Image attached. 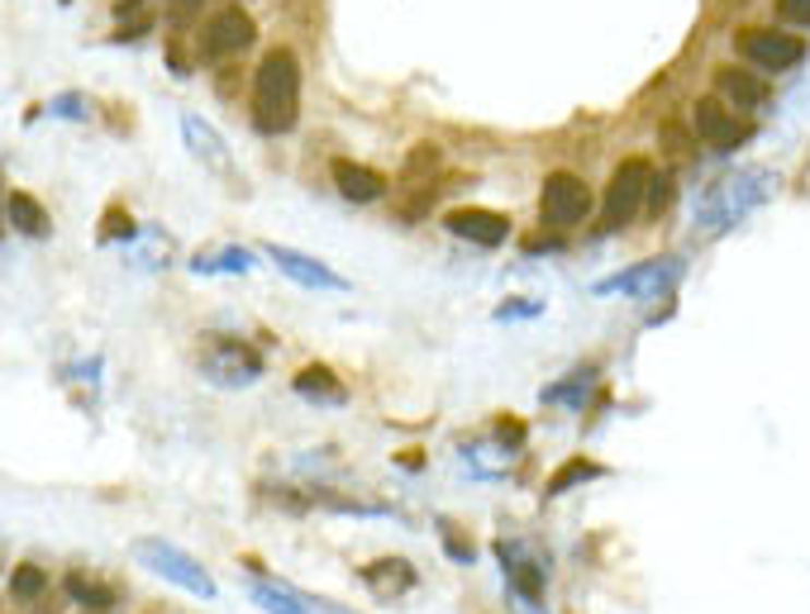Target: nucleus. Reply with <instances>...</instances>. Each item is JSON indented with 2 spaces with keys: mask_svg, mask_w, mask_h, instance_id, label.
<instances>
[{
  "mask_svg": "<svg viewBox=\"0 0 810 614\" xmlns=\"http://www.w3.org/2000/svg\"><path fill=\"white\" fill-rule=\"evenodd\" d=\"M439 539H443V553H449L453 562H463V567H467V562H477V547L463 539V529L453 525V519H439Z\"/></svg>",
  "mask_w": 810,
  "mask_h": 614,
  "instance_id": "obj_27",
  "label": "nucleus"
},
{
  "mask_svg": "<svg viewBox=\"0 0 810 614\" xmlns=\"http://www.w3.org/2000/svg\"><path fill=\"white\" fill-rule=\"evenodd\" d=\"M539 215L548 229H572L592 215V186L577 172H553L539 191Z\"/></svg>",
  "mask_w": 810,
  "mask_h": 614,
  "instance_id": "obj_8",
  "label": "nucleus"
},
{
  "mask_svg": "<svg viewBox=\"0 0 810 614\" xmlns=\"http://www.w3.org/2000/svg\"><path fill=\"white\" fill-rule=\"evenodd\" d=\"M648 177H653V167L644 158H624L616 167V177H610V186H606V201H600V229H606V233L624 229L639 210H644Z\"/></svg>",
  "mask_w": 810,
  "mask_h": 614,
  "instance_id": "obj_5",
  "label": "nucleus"
},
{
  "mask_svg": "<svg viewBox=\"0 0 810 614\" xmlns=\"http://www.w3.org/2000/svg\"><path fill=\"white\" fill-rule=\"evenodd\" d=\"M62 591H68L76 605H86V610H106V614H110V605H115V591H110V586L91 581V577H82V571H72V577L62 581Z\"/></svg>",
  "mask_w": 810,
  "mask_h": 614,
  "instance_id": "obj_25",
  "label": "nucleus"
},
{
  "mask_svg": "<svg viewBox=\"0 0 810 614\" xmlns=\"http://www.w3.org/2000/svg\"><path fill=\"white\" fill-rule=\"evenodd\" d=\"M691 129H696V139L711 143L715 153H735V148H743V143L753 139V124L739 120V115H729L720 100H711V96L691 106Z\"/></svg>",
  "mask_w": 810,
  "mask_h": 614,
  "instance_id": "obj_11",
  "label": "nucleus"
},
{
  "mask_svg": "<svg viewBox=\"0 0 810 614\" xmlns=\"http://www.w3.org/2000/svg\"><path fill=\"white\" fill-rule=\"evenodd\" d=\"M48 110H53L58 120H91V100L82 96V91H62V96H53Z\"/></svg>",
  "mask_w": 810,
  "mask_h": 614,
  "instance_id": "obj_29",
  "label": "nucleus"
},
{
  "mask_svg": "<svg viewBox=\"0 0 810 614\" xmlns=\"http://www.w3.org/2000/svg\"><path fill=\"white\" fill-rule=\"evenodd\" d=\"M300 115V58L286 44L267 48L253 72V129L263 139H282Z\"/></svg>",
  "mask_w": 810,
  "mask_h": 614,
  "instance_id": "obj_1",
  "label": "nucleus"
},
{
  "mask_svg": "<svg viewBox=\"0 0 810 614\" xmlns=\"http://www.w3.org/2000/svg\"><path fill=\"white\" fill-rule=\"evenodd\" d=\"M777 20L791 29H810V0H777Z\"/></svg>",
  "mask_w": 810,
  "mask_h": 614,
  "instance_id": "obj_32",
  "label": "nucleus"
},
{
  "mask_svg": "<svg viewBox=\"0 0 810 614\" xmlns=\"http://www.w3.org/2000/svg\"><path fill=\"white\" fill-rule=\"evenodd\" d=\"M5 219H10V229H15V233H24V239H38V243L53 233V215H48L44 201L29 195V191H10L5 195Z\"/></svg>",
  "mask_w": 810,
  "mask_h": 614,
  "instance_id": "obj_18",
  "label": "nucleus"
},
{
  "mask_svg": "<svg viewBox=\"0 0 810 614\" xmlns=\"http://www.w3.org/2000/svg\"><path fill=\"white\" fill-rule=\"evenodd\" d=\"M48 591V571L34 567V562H20L15 571H10V595L15 600H38Z\"/></svg>",
  "mask_w": 810,
  "mask_h": 614,
  "instance_id": "obj_26",
  "label": "nucleus"
},
{
  "mask_svg": "<svg viewBox=\"0 0 810 614\" xmlns=\"http://www.w3.org/2000/svg\"><path fill=\"white\" fill-rule=\"evenodd\" d=\"M263 253L282 267V277H291L296 286H306V291H348V277H338V272L324 267L320 257L296 253V248H286V243H267Z\"/></svg>",
  "mask_w": 810,
  "mask_h": 614,
  "instance_id": "obj_12",
  "label": "nucleus"
},
{
  "mask_svg": "<svg viewBox=\"0 0 810 614\" xmlns=\"http://www.w3.org/2000/svg\"><path fill=\"white\" fill-rule=\"evenodd\" d=\"M544 315V305H539V300H505V305L501 310H496V320H539Z\"/></svg>",
  "mask_w": 810,
  "mask_h": 614,
  "instance_id": "obj_33",
  "label": "nucleus"
},
{
  "mask_svg": "<svg viewBox=\"0 0 810 614\" xmlns=\"http://www.w3.org/2000/svg\"><path fill=\"white\" fill-rule=\"evenodd\" d=\"M248 595H253L258 610L267 614H310V595L291 591V586L272 581V577H248Z\"/></svg>",
  "mask_w": 810,
  "mask_h": 614,
  "instance_id": "obj_20",
  "label": "nucleus"
},
{
  "mask_svg": "<svg viewBox=\"0 0 810 614\" xmlns=\"http://www.w3.org/2000/svg\"><path fill=\"white\" fill-rule=\"evenodd\" d=\"M443 229L463 243H477V248H501L511 239V219L501 210H481V205H463V210H449L443 215Z\"/></svg>",
  "mask_w": 810,
  "mask_h": 614,
  "instance_id": "obj_13",
  "label": "nucleus"
},
{
  "mask_svg": "<svg viewBox=\"0 0 810 614\" xmlns=\"http://www.w3.org/2000/svg\"><path fill=\"white\" fill-rule=\"evenodd\" d=\"M773 186H777L773 172H735V177L715 181V186H705L701 205H696L701 229L720 233V229H729V225H739V219L749 215L758 201H767V191H773Z\"/></svg>",
  "mask_w": 810,
  "mask_h": 614,
  "instance_id": "obj_2",
  "label": "nucleus"
},
{
  "mask_svg": "<svg viewBox=\"0 0 810 614\" xmlns=\"http://www.w3.org/2000/svg\"><path fill=\"white\" fill-rule=\"evenodd\" d=\"M334 191L344 195V201H353V205H377L386 195V177L377 172V167L338 158L334 162Z\"/></svg>",
  "mask_w": 810,
  "mask_h": 614,
  "instance_id": "obj_14",
  "label": "nucleus"
},
{
  "mask_svg": "<svg viewBox=\"0 0 810 614\" xmlns=\"http://www.w3.org/2000/svg\"><path fill=\"white\" fill-rule=\"evenodd\" d=\"M253 38H258V24L243 5H219L215 15L201 24V53L205 58H234V53H243Z\"/></svg>",
  "mask_w": 810,
  "mask_h": 614,
  "instance_id": "obj_9",
  "label": "nucleus"
},
{
  "mask_svg": "<svg viewBox=\"0 0 810 614\" xmlns=\"http://www.w3.org/2000/svg\"><path fill=\"white\" fill-rule=\"evenodd\" d=\"M596 382H600V372L586 362V368H577V372H568L563 382L558 386H544V405H563V410H582L586 400H592V390H596Z\"/></svg>",
  "mask_w": 810,
  "mask_h": 614,
  "instance_id": "obj_21",
  "label": "nucleus"
},
{
  "mask_svg": "<svg viewBox=\"0 0 810 614\" xmlns=\"http://www.w3.org/2000/svg\"><path fill=\"white\" fill-rule=\"evenodd\" d=\"M191 5H195V0H181V10H191Z\"/></svg>",
  "mask_w": 810,
  "mask_h": 614,
  "instance_id": "obj_34",
  "label": "nucleus"
},
{
  "mask_svg": "<svg viewBox=\"0 0 810 614\" xmlns=\"http://www.w3.org/2000/svg\"><path fill=\"white\" fill-rule=\"evenodd\" d=\"M496 443H501V453H515L520 443H525V424H520L515 414H501V420H496Z\"/></svg>",
  "mask_w": 810,
  "mask_h": 614,
  "instance_id": "obj_31",
  "label": "nucleus"
},
{
  "mask_svg": "<svg viewBox=\"0 0 810 614\" xmlns=\"http://www.w3.org/2000/svg\"><path fill=\"white\" fill-rule=\"evenodd\" d=\"M415 581H420V577H415V567L405 557H377V562L362 567V586H368L372 595H382V600L405 595Z\"/></svg>",
  "mask_w": 810,
  "mask_h": 614,
  "instance_id": "obj_17",
  "label": "nucleus"
},
{
  "mask_svg": "<svg viewBox=\"0 0 810 614\" xmlns=\"http://www.w3.org/2000/svg\"><path fill=\"white\" fill-rule=\"evenodd\" d=\"M715 86H720V96L739 110H763L767 106V82L753 76L749 68H720L715 72Z\"/></svg>",
  "mask_w": 810,
  "mask_h": 614,
  "instance_id": "obj_19",
  "label": "nucleus"
},
{
  "mask_svg": "<svg viewBox=\"0 0 810 614\" xmlns=\"http://www.w3.org/2000/svg\"><path fill=\"white\" fill-rule=\"evenodd\" d=\"M596 477H606V467H600V462H592V457H568L563 472L548 477L544 495H548V501H558V495H568L572 486H586V481H596Z\"/></svg>",
  "mask_w": 810,
  "mask_h": 614,
  "instance_id": "obj_23",
  "label": "nucleus"
},
{
  "mask_svg": "<svg viewBox=\"0 0 810 614\" xmlns=\"http://www.w3.org/2000/svg\"><path fill=\"white\" fill-rule=\"evenodd\" d=\"M134 263L143 267V272H163L167 263H172V239H167V229H158V225H139V233L134 239Z\"/></svg>",
  "mask_w": 810,
  "mask_h": 614,
  "instance_id": "obj_22",
  "label": "nucleus"
},
{
  "mask_svg": "<svg viewBox=\"0 0 810 614\" xmlns=\"http://www.w3.org/2000/svg\"><path fill=\"white\" fill-rule=\"evenodd\" d=\"M129 553H134L148 571H158L163 581L181 586V591L195 595V600H215V595H219V586H215L211 571H205L191 553H181L177 543H167V539H139L134 547H129Z\"/></svg>",
  "mask_w": 810,
  "mask_h": 614,
  "instance_id": "obj_4",
  "label": "nucleus"
},
{
  "mask_svg": "<svg viewBox=\"0 0 810 614\" xmlns=\"http://www.w3.org/2000/svg\"><path fill=\"white\" fill-rule=\"evenodd\" d=\"M291 390L300 400L310 405H348V386L338 382L334 368H324V362H310V368H300L291 376Z\"/></svg>",
  "mask_w": 810,
  "mask_h": 614,
  "instance_id": "obj_16",
  "label": "nucleus"
},
{
  "mask_svg": "<svg viewBox=\"0 0 810 614\" xmlns=\"http://www.w3.org/2000/svg\"><path fill=\"white\" fill-rule=\"evenodd\" d=\"M134 233H139L134 219H129L120 205H110L106 219H100V243H120V239H134Z\"/></svg>",
  "mask_w": 810,
  "mask_h": 614,
  "instance_id": "obj_28",
  "label": "nucleus"
},
{
  "mask_svg": "<svg viewBox=\"0 0 810 614\" xmlns=\"http://www.w3.org/2000/svg\"><path fill=\"white\" fill-rule=\"evenodd\" d=\"M195 368H201V376H205L211 386L239 390V386H253L258 376H263V358H258V348L243 344V338L215 334V338H201Z\"/></svg>",
  "mask_w": 810,
  "mask_h": 614,
  "instance_id": "obj_3",
  "label": "nucleus"
},
{
  "mask_svg": "<svg viewBox=\"0 0 810 614\" xmlns=\"http://www.w3.org/2000/svg\"><path fill=\"white\" fill-rule=\"evenodd\" d=\"M668 201H672V172H653V177H648V201H644V210H648V215H663V210H668Z\"/></svg>",
  "mask_w": 810,
  "mask_h": 614,
  "instance_id": "obj_30",
  "label": "nucleus"
},
{
  "mask_svg": "<svg viewBox=\"0 0 810 614\" xmlns=\"http://www.w3.org/2000/svg\"><path fill=\"white\" fill-rule=\"evenodd\" d=\"M181 139H187V153L205 167V172H215V177H225V181L239 186V167H234L229 139L219 134L211 120H201V115H181Z\"/></svg>",
  "mask_w": 810,
  "mask_h": 614,
  "instance_id": "obj_10",
  "label": "nucleus"
},
{
  "mask_svg": "<svg viewBox=\"0 0 810 614\" xmlns=\"http://www.w3.org/2000/svg\"><path fill=\"white\" fill-rule=\"evenodd\" d=\"M735 53L758 72H787L796 62H806V38L782 34V29H739Z\"/></svg>",
  "mask_w": 810,
  "mask_h": 614,
  "instance_id": "obj_7",
  "label": "nucleus"
},
{
  "mask_svg": "<svg viewBox=\"0 0 810 614\" xmlns=\"http://www.w3.org/2000/svg\"><path fill=\"white\" fill-rule=\"evenodd\" d=\"M501 557H505V571H511V586L529 600V605H539V600H544V577H539V567H534V562H525V557L515 562L505 543H501Z\"/></svg>",
  "mask_w": 810,
  "mask_h": 614,
  "instance_id": "obj_24",
  "label": "nucleus"
},
{
  "mask_svg": "<svg viewBox=\"0 0 810 614\" xmlns=\"http://www.w3.org/2000/svg\"><path fill=\"white\" fill-rule=\"evenodd\" d=\"M687 263L682 257H653V263H639V267H624L616 277H600L596 281V296H630V300H653V296H668L677 281H682Z\"/></svg>",
  "mask_w": 810,
  "mask_h": 614,
  "instance_id": "obj_6",
  "label": "nucleus"
},
{
  "mask_svg": "<svg viewBox=\"0 0 810 614\" xmlns=\"http://www.w3.org/2000/svg\"><path fill=\"white\" fill-rule=\"evenodd\" d=\"M258 267V253H248L239 243H211L191 257L195 277H243V272Z\"/></svg>",
  "mask_w": 810,
  "mask_h": 614,
  "instance_id": "obj_15",
  "label": "nucleus"
}]
</instances>
